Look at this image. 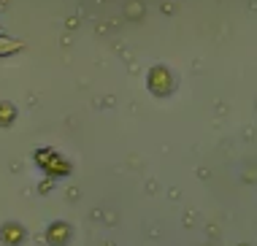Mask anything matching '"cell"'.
<instances>
[{"instance_id": "6da1fadb", "label": "cell", "mask_w": 257, "mask_h": 246, "mask_svg": "<svg viewBox=\"0 0 257 246\" xmlns=\"http://www.w3.org/2000/svg\"><path fill=\"white\" fill-rule=\"evenodd\" d=\"M22 238H25V230L19 227V224H6V227H3V241L9 246L22 243Z\"/></svg>"}, {"instance_id": "7a4b0ae2", "label": "cell", "mask_w": 257, "mask_h": 246, "mask_svg": "<svg viewBox=\"0 0 257 246\" xmlns=\"http://www.w3.org/2000/svg\"><path fill=\"white\" fill-rule=\"evenodd\" d=\"M62 238H68V227L65 224H54V227L49 230V241L52 243H65Z\"/></svg>"}]
</instances>
